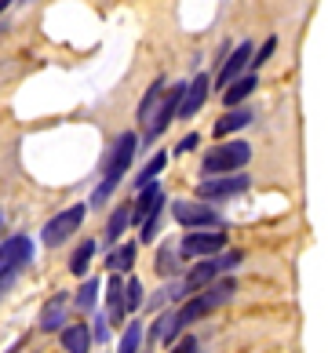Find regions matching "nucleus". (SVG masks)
I'll return each instance as SVG.
<instances>
[{
  "mask_svg": "<svg viewBox=\"0 0 328 353\" xmlns=\"http://www.w3.org/2000/svg\"><path fill=\"white\" fill-rule=\"evenodd\" d=\"M135 153H139V139L135 135H131V132L117 135L113 150H110V161H106V175H102V186L95 190V204H102L117 190V182L124 179V172L131 168V161H135Z\"/></svg>",
  "mask_w": 328,
  "mask_h": 353,
  "instance_id": "obj_1",
  "label": "nucleus"
},
{
  "mask_svg": "<svg viewBox=\"0 0 328 353\" xmlns=\"http://www.w3.org/2000/svg\"><path fill=\"white\" fill-rule=\"evenodd\" d=\"M248 157H252V146H248V142H226V146H215V150L204 153L201 172L204 175H238L248 164Z\"/></svg>",
  "mask_w": 328,
  "mask_h": 353,
  "instance_id": "obj_2",
  "label": "nucleus"
},
{
  "mask_svg": "<svg viewBox=\"0 0 328 353\" xmlns=\"http://www.w3.org/2000/svg\"><path fill=\"white\" fill-rule=\"evenodd\" d=\"M241 263V252H230L226 259H201L190 273H186V281H182V292H204V288H212L219 281V273L222 270H233Z\"/></svg>",
  "mask_w": 328,
  "mask_h": 353,
  "instance_id": "obj_3",
  "label": "nucleus"
},
{
  "mask_svg": "<svg viewBox=\"0 0 328 353\" xmlns=\"http://www.w3.org/2000/svg\"><path fill=\"white\" fill-rule=\"evenodd\" d=\"M84 215H88V208H84V204L66 208V212H59L55 219H48V226H44V233H41V241H44L48 248H59V244H66V241H70L77 230H81Z\"/></svg>",
  "mask_w": 328,
  "mask_h": 353,
  "instance_id": "obj_4",
  "label": "nucleus"
},
{
  "mask_svg": "<svg viewBox=\"0 0 328 353\" xmlns=\"http://www.w3.org/2000/svg\"><path fill=\"white\" fill-rule=\"evenodd\" d=\"M226 248V230H190L182 237L179 252L186 259H208V255H219Z\"/></svg>",
  "mask_w": 328,
  "mask_h": 353,
  "instance_id": "obj_5",
  "label": "nucleus"
},
{
  "mask_svg": "<svg viewBox=\"0 0 328 353\" xmlns=\"http://www.w3.org/2000/svg\"><path fill=\"white\" fill-rule=\"evenodd\" d=\"M182 95H186V84H172L168 88V95L161 99V106H157V117H153V124L142 132V139L146 142H153V139H161L164 135V128L179 117V110H182Z\"/></svg>",
  "mask_w": 328,
  "mask_h": 353,
  "instance_id": "obj_6",
  "label": "nucleus"
},
{
  "mask_svg": "<svg viewBox=\"0 0 328 353\" xmlns=\"http://www.w3.org/2000/svg\"><path fill=\"white\" fill-rule=\"evenodd\" d=\"M30 259H33V241L26 237V233L22 237H8L4 244H0V281L15 277Z\"/></svg>",
  "mask_w": 328,
  "mask_h": 353,
  "instance_id": "obj_7",
  "label": "nucleus"
},
{
  "mask_svg": "<svg viewBox=\"0 0 328 353\" xmlns=\"http://www.w3.org/2000/svg\"><path fill=\"white\" fill-rule=\"evenodd\" d=\"M248 175H219V179H204L201 186H197V197L201 201H230V197H241L248 190Z\"/></svg>",
  "mask_w": 328,
  "mask_h": 353,
  "instance_id": "obj_8",
  "label": "nucleus"
},
{
  "mask_svg": "<svg viewBox=\"0 0 328 353\" xmlns=\"http://www.w3.org/2000/svg\"><path fill=\"white\" fill-rule=\"evenodd\" d=\"M175 222H182V226L190 230H219V212H212L208 204H193V201H175Z\"/></svg>",
  "mask_w": 328,
  "mask_h": 353,
  "instance_id": "obj_9",
  "label": "nucleus"
},
{
  "mask_svg": "<svg viewBox=\"0 0 328 353\" xmlns=\"http://www.w3.org/2000/svg\"><path fill=\"white\" fill-rule=\"evenodd\" d=\"M248 66H252V44H238V48H233L230 55H226V62H222V70H219V81H215V84L226 91L233 81H241V77L248 73Z\"/></svg>",
  "mask_w": 328,
  "mask_h": 353,
  "instance_id": "obj_10",
  "label": "nucleus"
},
{
  "mask_svg": "<svg viewBox=\"0 0 328 353\" xmlns=\"http://www.w3.org/2000/svg\"><path fill=\"white\" fill-rule=\"evenodd\" d=\"M161 212H164V193H161L157 182H150L146 190H139V201H135V208H131V222H135V226H146V222L153 215H161Z\"/></svg>",
  "mask_w": 328,
  "mask_h": 353,
  "instance_id": "obj_11",
  "label": "nucleus"
},
{
  "mask_svg": "<svg viewBox=\"0 0 328 353\" xmlns=\"http://www.w3.org/2000/svg\"><path fill=\"white\" fill-rule=\"evenodd\" d=\"M208 91H212V81H208L204 73H197L193 81L186 84V95H182V110H179V117H186V121H190V117H197V110H201L204 102H208Z\"/></svg>",
  "mask_w": 328,
  "mask_h": 353,
  "instance_id": "obj_12",
  "label": "nucleus"
},
{
  "mask_svg": "<svg viewBox=\"0 0 328 353\" xmlns=\"http://www.w3.org/2000/svg\"><path fill=\"white\" fill-rule=\"evenodd\" d=\"M255 88H259V77L255 73H244L241 81H233L226 91H222V106H226V110H241Z\"/></svg>",
  "mask_w": 328,
  "mask_h": 353,
  "instance_id": "obj_13",
  "label": "nucleus"
},
{
  "mask_svg": "<svg viewBox=\"0 0 328 353\" xmlns=\"http://www.w3.org/2000/svg\"><path fill=\"white\" fill-rule=\"evenodd\" d=\"M161 99H164V81H153L150 88H146V95H142V102H139V113H135V121L142 124V132L153 124V117H157V106H161Z\"/></svg>",
  "mask_w": 328,
  "mask_h": 353,
  "instance_id": "obj_14",
  "label": "nucleus"
},
{
  "mask_svg": "<svg viewBox=\"0 0 328 353\" xmlns=\"http://www.w3.org/2000/svg\"><path fill=\"white\" fill-rule=\"evenodd\" d=\"M244 124H252V110H248V106H241V110H226V113H222L219 121H215L212 132H215L219 139H226L230 132H241Z\"/></svg>",
  "mask_w": 328,
  "mask_h": 353,
  "instance_id": "obj_15",
  "label": "nucleus"
},
{
  "mask_svg": "<svg viewBox=\"0 0 328 353\" xmlns=\"http://www.w3.org/2000/svg\"><path fill=\"white\" fill-rule=\"evenodd\" d=\"M62 346H66V353H88L91 350L88 324H66L62 328Z\"/></svg>",
  "mask_w": 328,
  "mask_h": 353,
  "instance_id": "obj_16",
  "label": "nucleus"
},
{
  "mask_svg": "<svg viewBox=\"0 0 328 353\" xmlns=\"http://www.w3.org/2000/svg\"><path fill=\"white\" fill-rule=\"evenodd\" d=\"M121 317H124V281L110 277V288H106V321L117 324Z\"/></svg>",
  "mask_w": 328,
  "mask_h": 353,
  "instance_id": "obj_17",
  "label": "nucleus"
},
{
  "mask_svg": "<svg viewBox=\"0 0 328 353\" xmlns=\"http://www.w3.org/2000/svg\"><path fill=\"white\" fill-rule=\"evenodd\" d=\"M62 317H66V295H55V299L44 306V313H41V328H44V332H62V328H66Z\"/></svg>",
  "mask_w": 328,
  "mask_h": 353,
  "instance_id": "obj_18",
  "label": "nucleus"
},
{
  "mask_svg": "<svg viewBox=\"0 0 328 353\" xmlns=\"http://www.w3.org/2000/svg\"><path fill=\"white\" fill-rule=\"evenodd\" d=\"M135 252H139V244L135 241H128V244H121L117 252H110V259H106V270H117V273H128L131 266H135Z\"/></svg>",
  "mask_w": 328,
  "mask_h": 353,
  "instance_id": "obj_19",
  "label": "nucleus"
},
{
  "mask_svg": "<svg viewBox=\"0 0 328 353\" xmlns=\"http://www.w3.org/2000/svg\"><path fill=\"white\" fill-rule=\"evenodd\" d=\"M128 222H131V204L113 208V215H110V222H106V244H117V241H121V233L128 230Z\"/></svg>",
  "mask_w": 328,
  "mask_h": 353,
  "instance_id": "obj_20",
  "label": "nucleus"
},
{
  "mask_svg": "<svg viewBox=\"0 0 328 353\" xmlns=\"http://www.w3.org/2000/svg\"><path fill=\"white\" fill-rule=\"evenodd\" d=\"M164 164H168V153H157V157H150V164L142 168V172H139V179H135V193H139V190H146L150 182H153L157 175H161V172H164Z\"/></svg>",
  "mask_w": 328,
  "mask_h": 353,
  "instance_id": "obj_21",
  "label": "nucleus"
},
{
  "mask_svg": "<svg viewBox=\"0 0 328 353\" xmlns=\"http://www.w3.org/2000/svg\"><path fill=\"white\" fill-rule=\"evenodd\" d=\"M91 255H95V241H81V248H77L73 259H70V273H73V277H81V273H88V266H91Z\"/></svg>",
  "mask_w": 328,
  "mask_h": 353,
  "instance_id": "obj_22",
  "label": "nucleus"
},
{
  "mask_svg": "<svg viewBox=\"0 0 328 353\" xmlns=\"http://www.w3.org/2000/svg\"><path fill=\"white\" fill-rule=\"evenodd\" d=\"M142 339H146V332H142V324H139V321H131L128 328H124V335H121V346H117V353H139Z\"/></svg>",
  "mask_w": 328,
  "mask_h": 353,
  "instance_id": "obj_23",
  "label": "nucleus"
},
{
  "mask_svg": "<svg viewBox=\"0 0 328 353\" xmlns=\"http://www.w3.org/2000/svg\"><path fill=\"white\" fill-rule=\"evenodd\" d=\"M95 299H99V281H84L81 292H77V306L88 313V310H95Z\"/></svg>",
  "mask_w": 328,
  "mask_h": 353,
  "instance_id": "obj_24",
  "label": "nucleus"
},
{
  "mask_svg": "<svg viewBox=\"0 0 328 353\" xmlns=\"http://www.w3.org/2000/svg\"><path fill=\"white\" fill-rule=\"evenodd\" d=\"M142 306V284L139 277H128L124 281V310H139Z\"/></svg>",
  "mask_w": 328,
  "mask_h": 353,
  "instance_id": "obj_25",
  "label": "nucleus"
},
{
  "mask_svg": "<svg viewBox=\"0 0 328 353\" xmlns=\"http://www.w3.org/2000/svg\"><path fill=\"white\" fill-rule=\"evenodd\" d=\"M157 273H161V277L175 273V255L168 252V248H161V255H157Z\"/></svg>",
  "mask_w": 328,
  "mask_h": 353,
  "instance_id": "obj_26",
  "label": "nucleus"
},
{
  "mask_svg": "<svg viewBox=\"0 0 328 353\" xmlns=\"http://www.w3.org/2000/svg\"><path fill=\"white\" fill-rule=\"evenodd\" d=\"M273 48H278V41H273V37H267V44H262V48H259V55L252 59V66H255V70H259L262 62H267V59L273 55Z\"/></svg>",
  "mask_w": 328,
  "mask_h": 353,
  "instance_id": "obj_27",
  "label": "nucleus"
},
{
  "mask_svg": "<svg viewBox=\"0 0 328 353\" xmlns=\"http://www.w3.org/2000/svg\"><path fill=\"white\" fill-rule=\"evenodd\" d=\"M197 146H201V135L190 132V135H186V139H182L179 146H175V153H190V150H197Z\"/></svg>",
  "mask_w": 328,
  "mask_h": 353,
  "instance_id": "obj_28",
  "label": "nucleus"
},
{
  "mask_svg": "<svg viewBox=\"0 0 328 353\" xmlns=\"http://www.w3.org/2000/svg\"><path fill=\"white\" fill-rule=\"evenodd\" d=\"M172 353H197V339H182V343H179Z\"/></svg>",
  "mask_w": 328,
  "mask_h": 353,
  "instance_id": "obj_29",
  "label": "nucleus"
},
{
  "mask_svg": "<svg viewBox=\"0 0 328 353\" xmlns=\"http://www.w3.org/2000/svg\"><path fill=\"white\" fill-rule=\"evenodd\" d=\"M8 4H11V0H0V11H4V8H8Z\"/></svg>",
  "mask_w": 328,
  "mask_h": 353,
  "instance_id": "obj_30",
  "label": "nucleus"
}]
</instances>
